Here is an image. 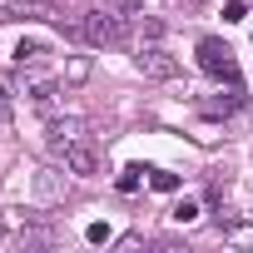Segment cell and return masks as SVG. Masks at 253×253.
<instances>
[{
	"label": "cell",
	"instance_id": "cell-1",
	"mask_svg": "<svg viewBox=\"0 0 253 253\" xmlns=\"http://www.w3.org/2000/svg\"><path fill=\"white\" fill-rule=\"evenodd\" d=\"M124 20L119 10H89L84 20H80V35L94 45V50H109V45H124Z\"/></svg>",
	"mask_w": 253,
	"mask_h": 253
},
{
	"label": "cell",
	"instance_id": "cell-2",
	"mask_svg": "<svg viewBox=\"0 0 253 253\" xmlns=\"http://www.w3.org/2000/svg\"><path fill=\"white\" fill-rule=\"evenodd\" d=\"M199 70H204V75H213V80H223L228 89H243V84H238L233 50H228L223 40H213V35H209V40H199Z\"/></svg>",
	"mask_w": 253,
	"mask_h": 253
},
{
	"label": "cell",
	"instance_id": "cell-3",
	"mask_svg": "<svg viewBox=\"0 0 253 253\" xmlns=\"http://www.w3.org/2000/svg\"><path fill=\"white\" fill-rule=\"evenodd\" d=\"M0 20H55L65 30H80V20H65V10L55 0H5V5H0Z\"/></svg>",
	"mask_w": 253,
	"mask_h": 253
},
{
	"label": "cell",
	"instance_id": "cell-4",
	"mask_svg": "<svg viewBox=\"0 0 253 253\" xmlns=\"http://www.w3.org/2000/svg\"><path fill=\"white\" fill-rule=\"evenodd\" d=\"M134 70H139L144 80H179V60H174L164 45H139Z\"/></svg>",
	"mask_w": 253,
	"mask_h": 253
},
{
	"label": "cell",
	"instance_id": "cell-5",
	"mask_svg": "<svg viewBox=\"0 0 253 253\" xmlns=\"http://www.w3.org/2000/svg\"><path fill=\"white\" fill-rule=\"evenodd\" d=\"M55 154H60V164H65L70 174H80V179L99 174V149H94L89 139H70V144H55Z\"/></svg>",
	"mask_w": 253,
	"mask_h": 253
},
{
	"label": "cell",
	"instance_id": "cell-6",
	"mask_svg": "<svg viewBox=\"0 0 253 253\" xmlns=\"http://www.w3.org/2000/svg\"><path fill=\"white\" fill-rule=\"evenodd\" d=\"M45 134H50V149L55 144H70V139H94L89 134V119H50Z\"/></svg>",
	"mask_w": 253,
	"mask_h": 253
},
{
	"label": "cell",
	"instance_id": "cell-7",
	"mask_svg": "<svg viewBox=\"0 0 253 253\" xmlns=\"http://www.w3.org/2000/svg\"><path fill=\"white\" fill-rule=\"evenodd\" d=\"M10 55H15V65H20V70H40V65H45V55H50V45H40V40H20Z\"/></svg>",
	"mask_w": 253,
	"mask_h": 253
},
{
	"label": "cell",
	"instance_id": "cell-8",
	"mask_svg": "<svg viewBox=\"0 0 253 253\" xmlns=\"http://www.w3.org/2000/svg\"><path fill=\"white\" fill-rule=\"evenodd\" d=\"M35 189H40V199H45V204H55V199H65V184H60L55 174H35Z\"/></svg>",
	"mask_w": 253,
	"mask_h": 253
},
{
	"label": "cell",
	"instance_id": "cell-9",
	"mask_svg": "<svg viewBox=\"0 0 253 253\" xmlns=\"http://www.w3.org/2000/svg\"><path fill=\"white\" fill-rule=\"evenodd\" d=\"M149 189H154V194H174V189H179V174H164V169H149Z\"/></svg>",
	"mask_w": 253,
	"mask_h": 253
},
{
	"label": "cell",
	"instance_id": "cell-10",
	"mask_svg": "<svg viewBox=\"0 0 253 253\" xmlns=\"http://www.w3.org/2000/svg\"><path fill=\"white\" fill-rule=\"evenodd\" d=\"M144 174H149V169H139V164H129V169L119 174V194H134V189L144 184Z\"/></svg>",
	"mask_w": 253,
	"mask_h": 253
},
{
	"label": "cell",
	"instance_id": "cell-11",
	"mask_svg": "<svg viewBox=\"0 0 253 253\" xmlns=\"http://www.w3.org/2000/svg\"><path fill=\"white\" fill-rule=\"evenodd\" d=\"M84 75H89V60H84V55H75V60H65V80H75V84H80Z\"/></svg>",
	"mask_w": 253,
	"mask_h": 253
},
{
	"label": "cell",
	"instance_id": "cell-12",
	"mask_svg": "<svg viewBox=\"0 0 253 253\" xmlns=\"http://www.w3.org/2000/svg\"><path fill=\"white\" fill-rule=\"evenodd\" d=\"M223 20H233V25L248 20V5H243V0H228V5H223Z\"/></svg>",
	"mask_w": 253,
	"mask_h": 253
},
{
	"label": "cell",
	"instance_id": "cell-13",
	"mask_svg": "<svg viewBox=\"0 0 253 253\" xmlns=\"http://www.w3.org/2000/svg\"><path fill=\"white\" fill-rule=\"evenodd\" d=\"M174 218H179V223H194V218H199V204H189V199H184V204L174 209Z\"/></svg>",
	"mask_w": 253,
	"mask_h": 253
},
{
	"label": "cell",
	"instance_id": "cell-14",
	"mask_svg": "<svg viewBox=\"0 0 253 253\" xmlns=\"http://www.w3.org/2000/svg\"><path fill=\"white\" fill-rule=\"evenodd\" d=\"M84 238H89V243H104V238H109V228H104V223H89V228H84Z\"/></svg>",
	"mask_w": 253,
	"mask_h": 253
},
{
	"label": "cell",
	"instance_id": "cell-15",
	"mask_svg": "<svg viewBox=\"0 0 253 253\" xmlns=\"http://www.w3.org/2000/svg\"><path fill=\"white\" fill-rule=\"evenodd\" d=\"M184 5H199V0H184Z\"/></svg>",
	"mask_w": 253,
	"mask_h": 253
}]
</instances>
